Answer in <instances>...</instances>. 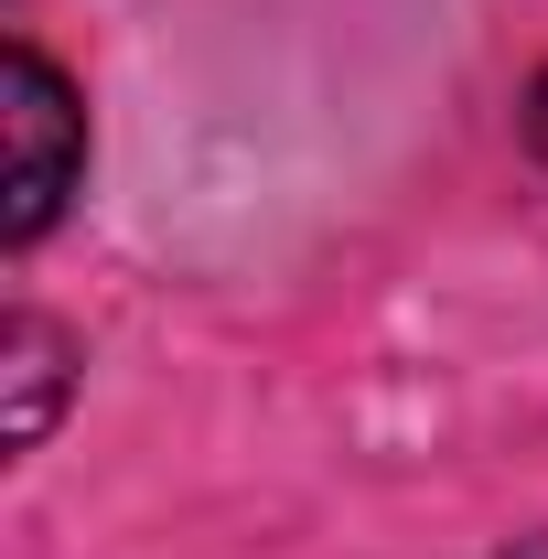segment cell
I'll list each match as a JSON object with an SVG mask.
<instances>
[{
	"mask_svg": "<svg viewBox=\"0 0 548 559\" xmlns=\"http://www.w3.org/2000/svg\"><path fill=\"white\" fill-rule=\"evenodd\" d=\"M65 366H75V345L55 334V323H44V312H11V388H22V399H11V441H22V452H33L44 430H55Z\"/></svg>",
	"mask_w": 548,
	"mask_h": 559,
	"instance_id": "7a4b0ae2",
	"label": "cell"
},
{
	"mask_svg": "<svg viewBox=\"0 0 548 559\" xmlns=\"http://www.w3.org/2000/svg\"><path fill=\"white\" fill-rule=\"evenodd\" d=\"M527 151H538V173H548V75L527 86Z\"/></svg>",
	"mask_w": 548,
	"mask_h": 559,
	"instance_id": "3957f363",
	"label": "cell"
},
{
	"mask_svg": "<svg viewBox=\"0 0 548 559\" xmlns=\"http://www.w3.org/2000/svg\"><path fill=\"white\" fill-rule=\"evenodd\" d=\"M0 140H11V194H0V237L33 248L65 194L86 183V108H75L65 66L44 44H11L0 55Z\"/></svg>",
	"mask_w": 548,
	"mask_h": 559,
	"instance_id": "6da1fadb",
	"label": "cell"
},
{
	"mask_svg": "<svg viewBox=\"0 0 548 559\" xmlns=\"http://www.w3.org/2000/svg\"><path fill=\"white\" fill-rule=\"evenodd\" d=\"M505 559H548V538H527V549H505Z\"/></svg>",
	"mask_w": 548,
	"mask_h": 559,
	"instance_id": "277c9868",
	"label": "cell"
}]
</instances>
